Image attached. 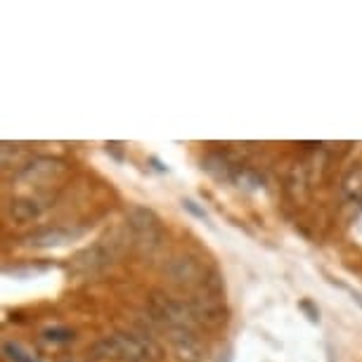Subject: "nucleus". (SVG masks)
<instances>
[{"label":"nucleus","instance_id":"f8f14e48","mask_svg":"<svg viewBox=\"0 0 362 362\" xmlns=\"http://www.w3.org/2000/svg\"><path fill=\"white\" fill-rule=\"evenodd\" d=\"M182 206H185V211H189L192 216L199 218V221H209V214H206V211H204L194 199H182Z\"/></svg>","mask_w":362,"mask_h":362},{"label":"nucleus","instance_id":"6e6552de","mask_svg":"<svg viewBox=\"0 0 362 362\" xmlns=\"http://www.w3.org/2000/svg\"><path fill=\"white\" fill-rule=\"evenodd\" d=\"M69 237H71V232H66V230H57V228L40 230L36 235L29 237V244L31 247H59V244L69 242Z\"/></svg>","mask_w":362,"mask_h":362},{"label":"nucleus","instance_id":"ddd939ff","mask_svg":"<svg viewBox=\"0 0 362 362\" xmlns=\"http://www.w3.org/2000/svg\"><path fill=\"white\" fill-rule=\"evenodd\" d=\"M47 339H54V341H71L74 339V332L69 329H50L45 334Z\"/></svg>","mask_w":362,"mask_h":362},{"label":"nucleus","instance_id":"f257e3e1","mask_svg":"<svg viewBox=\"0 0 362 362\" xmlns=\"http://www.w3.org/2000/svg\"><path fill=\"white\" fill-rule=\"evenodd\" d=\"M95 358L112 360V362H145L152 353H159L149 341H142L133 334H114L98 341L90 351Z\"/></svg>","mask_w":362,"mask_h":362},{"label":"nucleus","instance_id":"2eb2a0df","mask_svg":"<svg viewBox=\"0 0 362 362\" xmlns=\"http://www.w3.org/2000/svg\"><path fill=\"white\" fill-rule=\"evenodd\" d=\"M344 289H346L348 293H351L355 303H360V305H362V293H360V291H353V289H348V286H344Z\"/></svg>","mask_w":362,"mask_h":362},{"label":"nucleus","instance_id":"7ed1b4c3","mask_svg":"<svg viewBox=\"0 0 362 362\" xmlns=\"http://www.w3.org/2000/svg\"><path fill=\"white\" fill-rule=\"evenodd\" d=\"M149 310H152L154 320H159L161 325L170 327V329H180V327H187L192 317V310H189V303H180V300L166 296L161 291H154L149 296Z\"/></svg>","mask_w":362,"mask_h":362},{"label":"nucleus","instance_id":"39448f33","mask_svg":"<svg viewBox=\"0 0 362 362\" xmlns=\"http://www.w3.org/2000/svg\"><path fill=\"white\" fill-rule=\"evenodd\" d=\"M166 275L173 279L175 284H194L202 282V265L189 256H175L166 263Z\"/></svg>","mask_w":362,"mask_h":362},{"label":"nucleus","instance_id":"f03ea898","mask_svg":"<svg viewBox=\"0 0 362 362\" xmlns=\"http://www.w3.org/2000/svg\"><path fill=\"white\" fill-rule=\"evenodd\" d=\"M124 244L126 242L121 239L119 232H112V235H107L105 239H100L98 244H93L90 249L81 251V254L76 256V268L88 270V272L102 270L105 265H109L116 256L121 254Z\"/></svg>","mask_w":362,"mask_h":362},{"label":"nucleus","instance_id":"1a4fd4ad","mask_svg":"<svg viewBox=\"0 0 362 362\" xmlns=\"http://www.w3.org/2000/svg\"><path fill=\"white\" fill-rule=\"evenodd\" d=\"M202 166L206 168L211 175L221 177V180H230L232 177V166H230L228 156H223V154H209L206 159L202 161Z\"/></svg>","mask_w":362,"mask_h":362},{"label":"nucleus","instance_id":"4468645a","mask_svg":"<svg viewBox=\"0 0 362 362\" xmlns=\"http://www.w3.org/2000/svg\"><path fill=\"white\" fill-rule=\"evenodd\" d=\"M300 310H305V313H308L310 322H320V310H317V308H313V303H310V300H303V303H300Z\"/></svg>","mask_w":362,"mask_h":362},{"label":"nucleus","instance_id":"20e7f679","mask_svg":"<svg viewBox=\"0 0 362 362\" xmlns=\"http://www.w3.org/2000/svg\"><path fill=\"white\" fill-rule=\"evenodd\" d=\"M128 228L135 232V237L147 239V242H159L161 239V223L152 209L133 206L128 211Z\"/></svg>","mask_w":362,"mask_h":362},{"label":"nucleus","instance_id":"9d476101","mask_svg":"<svg viewBox=\"0 0 362 362\" xmlns=\"http://www.w3.org/2000/svg\"><path fill=\"white\" fill-rule=\"evenodd\" d=\"M344 194L348 197V199H360L362 197V168H355L346 175Z\"/></svg>","mask_w":362,"mask_h":362},{"label":"nucleus","instance_id":"9b49d317","mask_svg":"<svg viewBox=\"0 0 362 362\" xmlns=\"http://www.w3.org/2000/svg\"><path fill=\"white\" fill-rule=\"evenodd\" d=\"M5 353H8V358L12 360V362H36L33 358H29L24 351H19L17 346H12V344H5Z\"/></svg>","mask_w":362,"mask_h":362},{"label":"nucleus","instance_id":"423d86ee","mask_svg":"<svg viewBox=\"0 0 362 362\" xmlns=\"http://www.w3.org/2000/svg\"><path fill=\"white\" fill-rule=\"evenodd\" d=\"M173 346L177 355L187 362H199V355H202V346L199 341L187 327H180V329H173Z\"/></svg>","mask_w":362,"mask_h":362},{"label":"nucleus","instance_id":"0eeeda50","mask_svg":"<svg viewBox=\"0 0 362 362\" xmlns=\"http://www.w3.org/2000/svg\"><path fill=\"white\" fill-rule=\"evenodd\" d=\"M8 214L15 218L17 223H29V221H36V218L43 214V204L36 199H29V197H22V199L10 202Z\"/></svg>","mask_w":362,"mask_h":362}]
</instances>
